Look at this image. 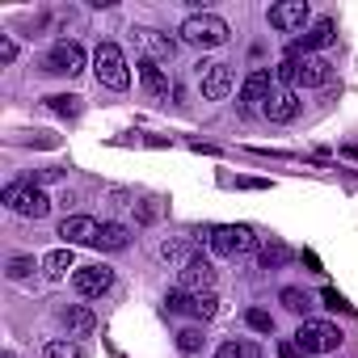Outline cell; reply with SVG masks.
Wrapping results in <instances>:
<instances>
[{"mask_svg":"<svg viewBox=\"0 0 358 358\" xmlns=\"http://www.w3.org/2000/svg\"><path fill=\"white\" fill-rule=\"evenodd\" d=\"M93 72H97V80H101L106 89H114V93H122V89L131 85L127 55H122V47H118V43H101V47L93 51Z\"/></svg>","mask_w":358,"mask_h":358,"instance_id":"obj_1","label":"cell"},{"mask_svg":"<svg viewBox=\"0 0 358 358\" xmlns=\"http://www.w3.org/2000/svg\"><path fill=\"white\" fill-rule=\"evenodd\" d=\"M295 345L303 350V358H312V354H333V350L341 345V329L329 324V320H303V324L295 329Z\"/></svg>","mask_w":358,"mask_h":358,"instance_id":"obj_2","label":"cell"},{"mask_svg":"<svg viewBox=\"0 0 358 358\" xmlns=\"http://www.w3.org/2000/svg\"><path fill=\"white\" fill-rule=\"evenodd\" d=\"M228 22L224 17H215V13H194V17H186L182 22V38L186 43H194V47H224L228 43Z\"/></svg>","mask_w":358,"mask_h":358,"instance_id":"obj_3","label":"cell"},{"mask_svg":"<svg viewBox=\"0 0 358 358\" xmlns=\"http://www.w3.org/2000/svg\"><path fill=\"white\" fill-rule=\"evenodd\" d=\"M5 207H9L13 215H22V220H43V215L51 211V199H47L38 186L17 182V186H9V190H5Z\"/></svg>","mask_w":358,"mask_h":358,"instance_id":"obj_4","label":"cell"},{"mask_svg":"<svg viewBox=\"0 0 358 358\" xmlns=\"http://www.w3.org/2000/svg\"><path fill=\"white\" fill-rule=\"evenodd\" d=\"M211 249L220 253V257H241V253H249V249H257V236L249 232V228H241V224H220V228H211Z\"/></svg>","mask_w":358,"mask_h":358,"instance_id":"obj_5","label":"cell"},{"mask_svg":"<svg viewBox=\"0 0 358 358\" xmlns=\"http://www.w3.org/2000/svg\"><path fill=\"white\" fill-rule=\"evenodd\" d=\"M215 287V266L207 257H190L182 270H177V291H190V295H207Z\"/></svg>","mask_w":358,"mask_h":358,"instance_id":"obj_6","label":"cell"},{"mask_svg":"<svg viewBox=\"0 0 358 358\" xmlns=\"http://www.w3.org/2000/svg\"><path fill=\"white\" fill-rule=\"evenodd\" d=\"M164 308L169 312H186V316H194V320H211L215 312H220V299L207 291V295H190V291H173L169 299H164Z\"/></svg>","mask_w":358,"mask_h":358,"instance_id":"obj_7","label":"cell"},{"mask_svg":"<svg viewBox=\"0 0 358 358\" xmlns=\"http://www.w3.org/2000/svg\"><path fill=\"white\" fill-rule=\"evenodd\" d=\"M47 72L55 76H80L85 72V47L80 43H55L47 55Z\"/></svg>","mask_w":358,"mask_h":358,"instance_id":"obj_8","label":"cell"},{"mask_svg":"<svg viewBox=\"0 0 358 358\" xmlns=\"http://www.w3.org/2000/svg\"><path fill=\"white\" fill-rule=\"evenodd\" d=\"M199 85L207 101H224L232 93V68L228 64H199Z\"/></svg>","mask_w":358,"mask_h":358,"instance_id":"obj_9","label":"cell"},{"mask_svg":"<svg viewBox=\"0 0 358 358\" xmlns=\"http://www.w3.org/2000/svg\"><path fill=\"white\" fill-rule=\"evenodd\" d=\"M72 287H76L85 299L106 295V291L114 287V270H106V266H80V270H72Z\"/></svg>","mask_w":358,"mask_h":358,"instance_id":"obj_10","label":"cell"},{"mask_svg":"<svg viewBox=\"0 0 358 358\" xmlns=\"http://www.w3.org/2000/svg\"><path fill=\"white\" fill-rule=\"evenodd\" d=\"M59 236H64V245H68V249H72V245H97L101 224H97V220H89V215H68V220L59 224Z\"/></svg>","mask_w":358,"mask_h":358,"instance_id":"obj_11","label":"cell"},{"mask_svg":"<svg viewBox=\"0 0 358 358\" xmlns=\"http://www.w3.org/2000/svg\"><path fill=\"white\" fill-rule=\"evenodd\" d=\"M303 22H308V5H303V0H282V5L270 9V26L282 30V34L303 30Z\"/></svg>","mask_w":358,"mask_h":358,"instance_id":"obj_12","label":"cell"},{"mask_svg":"<svg viewBox=\"0 0 358 358\" xmlns=\"http://www.w3.org/2000/svg\"><path fill=\"white\" fill-rule=\"evenodd\" d=\"M262 114H266L270 122H291V118L299 114V97H295V89H274L270 101L262 106Z\"/></svg>","mask_w":358,"mask_h":358,"instance_id":"obj_13","label":"cell"},{"mask_svg":"<svg viewBox=\"0 0 358 358\" xmlns=\"http://www.w3.org/2000/svg\"><path fill=\"white\" fill-rule=\"evenodd\" d=\"M329 80H333V64H329V59H320V55H303V59H299V80H295V85L320 89V85H329Z\"/></svg>","mask_w":358,"mask_h":358,"instance_id":"obj_14","label":"cell"},{"mask_svg":"<svg viewBox=\"0 0 358 358\" xmlns=\"http://www.w3.org/2000/svg\"><path fill=\"white\" fill-rule=\"evenodd\" d=\"M270 93H274V76H270V72H253V76L241 85V106H245V110L266 106V101H270Z\"/></svg>","mask_w":358,"mask_h":358,"instance_id":"obj_15","label":"cell"},{"mask_svg":"<svg viewBox=\"0 0 358 358\" xmlns=\"http://www.w3.org/2000/svg\"><path fill=\"white\" fill-rule=\"evenodd\" d=\"M333 30H337V26H333L329 17H320V22H316V26H312L308 34H299V38L291 43V55H299V51H320V47H329V43L337 38Z\"/></svg>","mask_w":358,"mask_h":358,"instance_id":"obj_16","label":"cell"},{"mask_svg":"<svg viewBox=\"0 0 358 358\" xmlns=\"http://www.w3.org/2000/svg\"><path fill=\"white\" fill-rule=\"evenodd\" d=\"M139 80H143L148 97H169V76L156 59H139Z\"/></svg>","mask_w":358,"mask_h":358,"instance_id":"obj_17","label":"cell"},{"mask_svg":"<svg viewBox=\"0 0 358 358\" xmlns=\"http://www.w3.org/2000/svg\"><path fill=\"white\" fill-rule=\"evenodd\" d=\"M59 320H64V324H68V333H76V337H89V333L97 329V316H93L89 308H80V303L64 308V312H59Z\"/></svg>","mask_w":358,"mask_h":358,"instance_id":"obj_18","label":"cell"},{"mask_svg":"<svg viewBox=\"0 0 358 358\" xmlns=\"http://www.w3.org/2000/svg\"><path fill=\"white\" fill-rule=\"evenodd\" d=\"M135 34H139V43L152 51V59H173V55H177V38L156 34V30H135Z\"/></svg>","mask_w":358,"mask_h":358,"instance_id":"obj_19","label":"cell"},{"mask_svg":"<svg viewBox=\"0 0 358 358\" xmlns=\"http://www.w3.org/2000/svg\"><path fill=\"white\" fill-rule=\"evenodd\" d=\"M131 245V232L122 228V224H101V236H97V249H106V253H122Z\"/></svg>","mask_w":358,"mask_h":358,"instance_id":"obj_20","label":"cell"},{"mask_svg":"<svg viewBox=\"0 0 358 358\" xmlns=\"http://www.w3.org/2000/svg\"><path fill=\"white\" fill-rule=\"evenodd\" d=\"M43 270H47V278H64L68 270H76V257H72V249L64 245V249H51L47 257H43Z\"/></svg>","mask_w":358,"mask_h":358,"instance_id":"obj_21","label":"cell"},{"mask_svg":"<svg viewBox=\"0 0 358 358\" xmlns=\"http://www.w3.org/2000/svg\"><path fill=\"white\" fill-rule=\"evenodd\" d=\"M43 358H85V345L68 341V337H55V341L43 345Z\"/></svg>","mask_w":358,"mask_h":358,"instance_id":"obj_22","label":"cell"},{"mask_svg":"<svg viewBox=\"0 0 358 358\" xmlns=\"http://www.w3.org/2000/svg\"><path fill=\"white\" fill-rule=\"evenodd\" d=\"M47 110L72 118V114H80V97H72V93H55V97H47Z\"/></svg>","mask_w":358,"mask_h":358,"instance_id":"obj_23","label":"cell"},{"mask_svg":"<svg viewBox=\"0 0 358 358\" xmlns=\"http://www.w3.org/2000/svg\"><path fill=\"white\" fill-rule=\"evenodd\" d=\"M282 303L291 308V312H312L316 303H312V295L308 291H299V287H282Z\"/></svg>","mask_w":358,"mask_h":358,"instance_id":"obj_24","label":"cell"},{"mask_svg":"<svg viewBox=\"0 0 358 358\" xmlns=\"http://www.w3.org/2000/svg\"><path fill=\"white\" fill-rule=\"evenodd\" d=\"M160 257L173 262V266H186V262H190V245H182V241H164V245H160Z\"/></svg>","mask_w":358,"mask_h":358,"instance_id":"obj_25","label":"cell"},{"mask_svg":"<svg viewBox=\"0 0 358 358\" xmlns=\"http://www.w3.org/2000/svg\"><path fill=\"white\" fill-rule=\"evenodd\" d=\"M282 262H291V249H287L282 241H270V245L262 249V266L270 270V266H282Z\"/></svg>","mask_w":358,"mask_h":358,"instance_id":"obj_26","label":"cell"},{"mask_svg":"<svg viewBox=\"0 0 358 358\" xmlns=\"http://www.w3.org/2000/svg\"><path fill=\"white\" fill-rule=\"evenodd\" d=\"M274 80H278L282 89H287V85H295V80H299V59H295V55H287V59L274 68Z\"/></svg>","mask_w":358,"mask_h":358,"instance_id":"obj_27","label":"cell"},{"mask_svg":"<svg viewBox=\"0 0 358 358\" xmlns=\"http://www.w3.org/2000/svg\"><path fill=\"white\" fill-rule=\"evenodd\" d=\"M203 341H207V337H203L199 329H182V333H177V350H182V354H199Z\"/></svg>","mask_w":358,"mask_h":358,"instance_id":"obj_28","label":"cell"},{"mask_svg":"<svg viewBox=\"0 0 358 358\" xmlns=\"http://www.w3.org/2000/svg\"><path fill=\"white\" fill-rule=\"evenodd\" d=\"M245 320H249V329H257V333H274V316H270V312H262V308L245 312Z\"/></svg>","mask_w":358,"mask_h":358,"instance_id":"obj_29","label":"cell"},{"mask_svg":"<svg viewBox=\"0 0 358 358\" xmlns=\"http://www.w3.org/2000/svg\"><path fill=\"white\" fill-rule=\"evenodd\" d=\"M26 274H34V257H13L9 262V278H26Z\"/></svg>","mask_w":358,"mask_h":358,"instance_id":"obj_30","label":"cell"},{"mask_svg":"<svg viewBox=\"0 0 358 358\" xmlns=\"http://www.w3.org/2000/svg\"><path fill=\"white\" fill-rule=\"evenodd\" d=\"M320 299H324V308H341V312L350 308V303H345V299H341V295H337L333 287H324V291H320Z\"/></svg>","mask_w":358,"mask_h":358,"instance_id":"obj_31","label":"cell"},{"mask_svg":"<svg viewBox=\"0 0 358 358\" xmlns=\"http://www.w3.org/2000/svg\"><path fill=\"white\" fill-rule=\"evenodd\" d=\"M215 358H245V350H241L236 341H224V345L215 350Z\"/></svg>","mask_w":358,"mask_h":358,"instance_id":"obj_32","label":"cell"},{"mask_svg":"<svg viewBox=\"0 0 358 358\" xmlns=\"http://www.w3.org/2000/svg\"><path fill=\"white\" fill-rule=\"evenodd\" d=\"M0 59H5V64L17 59V43H13V38H0Z\"/></svg>","mask_w":358,"mask_h":358,"instance_id":"obj_33","label":"cell"},{"mask_svg":"<svg viewBox=\"0 0 358 358\" xmlns=\"http://www.w3.org/2000/svg\"><path fill=\"white\" fill-rule=\"evenodd\" d=\"M278 358H303V350H299L295 341H282V345H278Z\"/></svg>","mask_w":358,"mask_h":358,"instance_id":"obj_34","label":"cell"}]
</instances>
